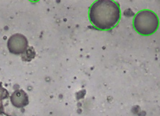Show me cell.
<instances>
[{
    "mask_svg": "<svg viewBox=\"0 0 160 116\" xmlns=\"http://www.w3.org/2000/svg\"><path fill=\"white\" fill-rule=\"evenodd\" d=\"M8 97L9 94L7 90H5L4 87H2L1 83L0 82V114H1L4 111L2 100L7 98Z\"/></svg>",
    "mask_w": 160,
    "mask_h": 116,
    "instance_id": "cell-5",
    "label": "cell"
},
{
    "mask_svg": "<svg viewBox=\"0 0 160 116\" xmlns=\"http://www.w3.org/2000/svg\"><path fill=\"white\" fill-rule=\"evenodd\" d=\"M26 52V54L24 55H27V58H26V59H25V60H27V59L28 60H31L32 59L35 57V52H34L33 50H31V48H29V50H28L27 49Z\"/></svg>",
    "mask_w": 160,
    "mask_h": 116,
    "instance_id": "cell-6",
    "label": "cell"
},
{
    "mask_svg": "<svg viewBox=\"0 0 160 116\" xmlns=\"http://www.w3.org/2000/svg\"><path fill=\"white\" fill-rule=\"evenodd\" d=\"M134 27L135 31L142 35H152L158 28V17L153 11H140L135 16Z\"/></svg>",
    "mask_w": 160,
    "mask_h": 116,
    "instance_id": "cell-2",
    "label": "cell"
},
{
    "mask_svg": "<svg viewBox=\"0 0 160 116\" xmlns=\"http://www.w3.org/2000/svg\"><path fill=\"white\" fill-rule=\"evenodd\" d=\"M30 1H34V2H35V1H39V0H30Z\"/></svg>",
    "mask_w": 160,
    "mask_h": 116,
    "instance_id": "cell-7",
    "label": "cell"
},
{
    "mask_svg": "<svg viewBox=\"0 0 160 116\" xmlns=\"http://www.w3.org/2000/svg\"><path fill=\"white\" fill-rule=\"evenodd\" d=\"M89 17L91 23L98 29L109 30L120 20V7L113 0H97L91 6Z\"/></svg>",
    "mask_w": 160,
    "mask_h": 116,
    "instance_id": "cell-1",
    "label": "cell"
},
{
    "mask_svg": "<svg viewBox=\"0 0 160 116\" xmlns=\"http://www.w3.org/2000/svg\"><path fill=\"white\" fill-rule=\"evenodd\" d=\"M28 41L21 34H16L10 37L8 42V47L11 52L14 54H22L27 50Z\"/></svg>",
    "mask_w": 160,
    "mask_h": 116,
    "instance_id": "cell-3",
    "label": "cell"
},
{
    "mask_svg": "<svg viewBox=\"0 0 160 116\" xmlns=\"http://www.w3.org/2000/svg\"><path fill=\"white\" fill-rule=\"evenodd\" d=\"M11 101L16 108H22L28 104V97L26 92L22 90L15 91L12 95Z\"/></svg>",
    "mask_w": 160,
    "mask_h": 116,
    "instance_id": "cell-4",
    "label": "cell"
}]
</instances>
